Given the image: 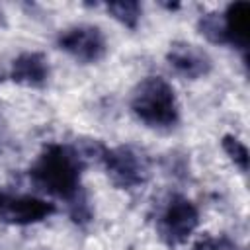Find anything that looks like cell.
<instances>
[{
    "label": "cell",
    "mask_w": 250,
    "mask_h": 250,
    "mask_svg": "<svg viewBox=\"0 0 250 250\" xmlns=\"http://www.w3.org/2000/svg\"><path fill=\"white\" fill-rule=\"evenodd\" d=\"M84 156L74 145L51 143L29 166V182L41 193L78 207L82 203Z\"/></svg>",
    "instance_id": "1"
},
{
    "label": "cell",
    "mask_w": 250,
    "mask_h": 250,
    "mask_svg": "<svg viewBox=\"0 0 250 250\" xmlns=\"http://www.w3.org/2000/svg\"><path fill=\"white\" fill-rule=\"evenodd\" d=\"M131 111L150 129H172L180 121L176 92L162 76L143 78L131 92Z\"/></svg>",
    "instance_id": "2"
},
{
    "label": "cell",
    "mask_w": 250,
    "mask_h": 250,
    "mask_svg": "<svg viewBox=\"0 0 250 250\" xmlns=\"http://www.w3.org/2000/svg\"><path fill=\"white\" fill-rule=\"evenodd\" d=\"M197 27L211 43L230 45L246 57L250 45V2H232L221 14H207Z\"/></svg>",
    "instance_id": "3"
},
{
    "label": "cell",
    "mask_w": 250,
    "mask_h": 250,
    "mask_svg": "<svg viewBox=\"0 0 250 250\" xmlns=\"http://www.w3.org/2000/svg\"><path fill=\"white\" fill-rule=\"evenodd\" d=\"M197 225H199L197 207L186 195L176 193L168 199L164 211L160 213L156 229L160 238L170 248H180L188 242V238L193 234Z\"/></svg>",
    "instance_id": "4"
},
{
    "label": "cell",
    "mask_w": 250,
    "mask_h": 250,
    "mask_svg": "<svg viewBox=\"0 0 250 250\" xmlns=\"http://www.w3.org/2000/svg\"><path fill=\"white\" fill-rule=\"evenodd\" d=\"M100 158L105 166L109 180L117 188H125V189L139 188L148 178V162L133 146L102 148Z\"/></svg>",
    "instance_id": "5"
},
{
    "label": "cell",
    "mask_w": 250,
    "mask_h": 250,
    "mask_svg": "<svg viewBox=\"0 0 250 250\" xmlns=\"http://www.w3.org/2000/svg\"><path fill=\"white\" fill-rule=\"evenodd\" d=\"M57 45L82 64L98 62L107 53V41L104 31L92 23H78L62 29L57 37Z\"/></svg>",
    "instance_id": "6"
},
{
    "label": "cell",
    "mask_w": 250,
    "mask_h": 250,
    "mask_svg": "<svg viewBox=\"0 0 250 250\" xmlns=\"http://www.w3.org/2000/svg\"><path fill=\"white\" fill-rule=\"evenodd\" d=\"M57 213V205L31 193H12L0 189V221L6 225L25 227L41 223Z\"/></svg>",
    "instance_id": "7"
},
{
    "label": "cell",
    "mask_w": 250,
    "mask_h": 250,
    "mask_svg": "<svg viewBox=\"0 0 250 250\" xmlns=\"http://www.w3.org/2000/svg\"><path fill=\"white\" fill-rule=\"evenodd\" d=\"M166 61L176 74L189 80L207 76L213 66L211 57L201 47L188 41H174L166 53Z\"/></svg>",
    "instance_id": "8"
},
{
    "label": "cell",
    "mask_w": 250,
    "mask_h": 250,
    "mask_svg": "<svg viewBox=\"0 0 250 250\" xmlns=\"http://www.w3.org/2000/svg\"><path fill=\"white\" fill-rule=\"evenodd\" d=\"M12 80L29 86V88H41L49 80V61L43 53L37 51H27L18 55L12 61Z\"/></svg>",
    "instance_id": "9"
},
{
    "label": "cell",
    "mask_w": 250,
    "mask_h": 250,
    "mask_svg": "<svg viewBox=\"0 0 250 250\" xmlns=\"http://www.w3.org/2000/svg\"><path fill=\"white\" fill-rule=\"evenodd\" d=\"M107 12L117 20L121 21L123 25L135 29L139 20H141V4L139 2H109L107 4Z\"/></svg>",
    "instance_id": "10"
},
{
    "label": "cell",
    "mask_w": 250,
    "mask_h": 250,
    "mask_svg": "<svg viewBox=\"0 0 250 250\" xmlns=\"http://www.w3.org/2000/svg\"><path fill=\"white\" fill-rule=\"evenodd\" d=\"M221 146L223 150L229 154V158L242 170V172H248V164H250V154H248V148L242 141H238L236 137L232 135H225L223 141H221Z\"/></svg>",
    "instance_id": "11"
},
{
    "label": "cell",
    "mask_w": 250,
    "mask_h": 250,
    "mask_svg": "<svg viewBox=\"0 0 250 250\" xmlns=\"http://www.w3.org/2000/svg\"><path fill=\"white\" fill-rule=\"evenodd\" d=\"M193 250H238L236 242H232L229 236H213V234H205L201 236L195 244Z\"/></svg>",
    "instance_id": "12"
},
{
    "label": "cell",
    "mask_w": 250,
    "mask_h": 250,
    "mask_svg": "<svg viewBox=\"0 0 250 250\" xmlns=\"http://www.w3.org/2000/svg\"><path fill=\"white\" fill-rule=\"evenodd\" d=\"M0 21H2V12H0Z\"/></svg>",
    "instance_id": "13"
}]
</instances>
